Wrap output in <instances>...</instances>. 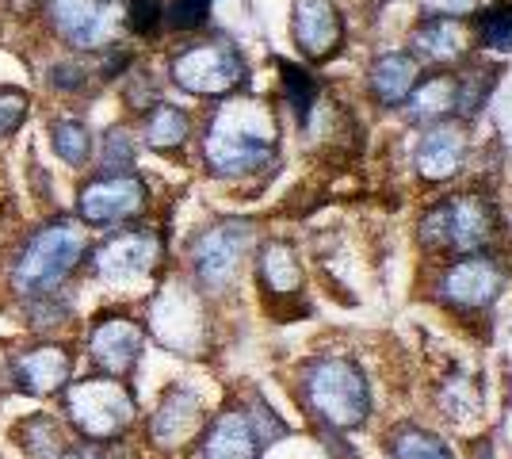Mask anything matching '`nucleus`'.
<instances>
[{"label":"nucleus","instance_id":"nucleus-1","mask_svg":"<svg viewBox=\"0 0 512 459\" xmlns=\"http://www.w3.org/2000/svg\"><path fill=\"white\" fill-rule=\"evenodd\" d=\"M276 138V115L260 100H230L214 111L203 138V157L218 176H245L276 157Z\"/></svg>","mask_w":512,"mask_h":459},{"label":"nucleus","instance_id":"nucleus-2","mask_svg":"<svg viewBox=\"0 0 512 459\" xmlns=\"http://www.w3.org/2000/svg\"><path fill=\"white\" fill-rule=\"evenodd\" d=\"M302 391L310 410L333 429H360L371 414V387L360 364L348 356H318L302 372Z\"/></svg>","mask_w":512,"mask_h":459},{"label":"nucleus","instance_id":"nucleus-3","mask_svg":"<svg viewBox=\"0 0 512 459\" xmlns=\"http://www.w3.org/2000/svg\"><path fill=\"white\" fill-rule=\"evenodd\" d=\"M81 253H85V234L73 222H50L23 245L20 261L12 268V287L20 295H43L77 268Z\"/></svg>","mask_w":512,"mask_h":459},{"label":"nucleus","instance_id":"nucleus-4","mask_svg":"<svg viewBox=\"0 0 512 459\" xmlns=\"http://www.w3.org/2000/svg\"><path fill=\"white\" fill-rule=\"evenodd\" d=\"M497 234V211L478 196H455L432 207L421 222V238L428 245H444L455 253H482Z\"/></svg>","mask_w":512,"mask_h":459},{"label":"nucleus","instance_id":"nucleus-5","mask_svg":"<svg viewBox=\"0 0 512 459\" xmlns=\"http://www.w3.org/2000/svg\"><path fill=\"white\" fill-rule=\"evenodd\" d=\"M249 66L230 43H195L172 58V81L192 96H226L245 85Z\"/></svg>","mask_w":512,"mask_h":459},{"label":"nucleus","instance_id":"nucleus-6","mask_svg":"<svg viewBox=\"0 0 512 459\" xmlns=\"http://www.w3.org/2000/svg\"><path fill=\"white\" fill-rule=\"evenodd\" d=\"M65 406H69L73 425L92 440H111L119 433H127L130 417H134V402L123 391V383H115V379L77 383L73 391L65 394Z\"/></svg>","mask_w":512,"mask_h":459},{"label":"nucleus","instance_id":"nucleus-7","mask_svg":"<svg viewBox=\"0 0 512 459\" xmlns=\"http://www.w3.org/2000/svg\"><path fill=\"white\" fill-rule=\"evenodd\" d=\"M283 425L260 406V414H245V410H226L211 425L207 433V459H260L268 448V440L279 437Z\"/></svg>","mask_w":512,"mask_h":459},{"label":"nucleus","instance_id":"nucleus-8","mask_svg":"<svg viewBox=\"0 0 512 459\" xmlns=\"http://www.w3.org/2000/svg\"><path fill=\"white\" fill-rule=\"evenodd\" d=\"M505 291V268L486 253H463L440 276V299L459 310H486Z\"/></svg>","mask_w":512,"mask_h":459},{"label":"nucleus","instance_id":"nucleus-9","mask_svg":"<svg viewBox=\"0 0 512 459\" xmlns=\"http://www.w3.org/2000/svg\"><path fill=\"white\" fill-rule=\"evenodd\" d=\"M161 261V241L146 234V230H130L119 238L104 241L96 253H92V272L104 280V284L127 287L146 280L153 268Z\"/></svg>","mask_w":512,"mask_h":459},{"label":"nucleus","instance_id":"nucleus-10","mask_svg":"<svg viewBox=\"0 0 512 459\" xmlns=\"http://www.w3.org/2000/svg\"><path fill=\"white\" fill-rule=\"evenodd\" d=\"M146 207V184L134 173H111L92 180L85 192H81V219L96 222V226H115V222L134 219L138 211Z\"/></svg>","mask_w":512,"mask_h":459},{"label":"nucleus","instance_id":"nucleus-11","mask_svg":"<svg viewBox=\"0 0 512 459\" xmlns=\"http://www.w3.org/2000/svg\"><path fill=\"white\" fill-rule=\"evenodd\" d=\"M58 39L73 50H100L115 27V4L111 0H50L46 4Z\"/></svg>","mask_w":512,"mask_h":459},{"label":"nucleus","instance_id":"nucleus-12","mask_svg":"<svg viewBox=\"0 0 512 459\" xmlns=\"http://www.w3.org/2000/svg\"><path fill=\"white\" fill-rule=\"evenodd\" d=\"M249 249V222H222L195 241V276L207 287H226L237 276V264Z\"/></svg>","mask_w":512,"mask_h":459},{"label":"nucleus","instance_id":"nucleus-13","mask_svg":"<svg viewBox=\"0 0 512 459\" xmlns=\"http://www.w3.org/2000/svg\"><path fill=\"white\" fill-rule=\"evenodd\" d=\"M291 31L310 62H329L344 46V16L333 0H295Z\"/></svg>","mask_w":512,"mask_h":459},{"label":"nucleus","instance_id":"nucleus-14","mask_svg":"<svg viewBox=\"0 0 512 459\" xmlns=\"http://www.w3.org/2000/svg\"><path fill=\"white\" fill-rule=\"evenodd\" d=\"M153 333L161 345L176 352H195L203 349V310L184 287H169L161 291V299L153 303Z\"/></svg>","mask_w":512,"mask_h":459},{"label":"nucleus","instance_id":"nucleus-15","mask_svg":"<svg viewBox=\"0 0 512 459\" xmlns=\"http://www.w3.org/2000/svg\"><path fill=\"white\" fill-rule=\"evenodd\" d=\"M88 349H92V360L104 372L127 375L138 364V356H142V329L127 322V318H107V322L96 326Z\"/></svg>","mask_w":512,"mask_h":459},{"label":"nucleus","instance_id":"nucleus-16","mask_svg":"<svg viewBox=\"0 0 512 459\" xmlns=\"http://www.w3.org/2000/svg\"><path fill=\"white\" fill-rule=\"evenodd\" d=\"M463 161H467V138L455 127H436L417 146V169L425 180H451L463 173Z\"/></svg>","mask_w":512,"mask_h":459},{"label":"nucleus","instance_id":"nucleus-17","mask_svg":"<svg viewBox=\"0 0 512 459\" xmlns=\"http://www.w3.org/2000/svg\"><path fill=\"white\" fill-rule=\"evenodd\" d=\"M417 81H421V69H417V58L406 54V50H390L371 66V88H375V96L383 100L386 108L406 104Z\"/></svg>","mask_w":512,"mask_h":459},{"label":"nucleus","instance_id":"nucleus-18","mask_svg":"<svg viewBox=\"0 0 512 459\" xmlns=\"http://www.w3.org/2000/svg\"><path fill=\"white\" fill-rule=\"evenodd\" d=\"M199 429V398L192 391H184V387H176V391L165 394V402H161V410L153 417L150 433L153 440L161 444V448H176L180 440H188Z\"/></svg>","mask_w":512,"mask_h":459},{"label":"nucleus","instance_id":"nucleus-19","mask_svg":"<svg viewBox=\"0 0 512 459\" xmlns=\"http://www.w3.org/2000/svg\"><path fill=\"white\" fill-rule=\"evenodd\" d=\"M16 375L31 394H50L69 379V356L62 349H35L16 364Z\"/></svg>","mask_w":512,"mask_h":459},{"label":"nucleus","instance_id":"nucleus-20","mask_svg":"<svg viewBox=\"0 0 512 459\" xmlns=\"http://www.w3.org/2000/svg\"><path fill=\"white\" fill-rule=\"evenodd\" d=\"M413 50H417L421 58H432V62H455V58L467 50V35H463L459 20H440V16H432V20H425L417 27Z\"/></svg>","mask_w":512,"mask_h":459},{"label":"nucleus","instance_id":"nucleus-21","mask_svg":"<svg viewBox=\"0 0 512 459\" xmlns=\"http://www.w3.org/2000/svg\"><path fill=\"white\" fill-rule=\"evenodd\" d=\"M455 96L459 85L451 77H432V81H417V88L409 92V119L413 123H440L444 115L455 111Z\"/></svg>","mask_w":512,"mask_h":459},{"label":"nucleus","instance_id":"nucleus-22","mask_svg":"<svg viewBox=\"0 0 512 459\" xmlns=\"http://www.w3.org/2000/svg\"><path fill=\"white\" fill-rule=\"evenodd\" d=\"M260 280L272 295H295L302 287V268L287 245H268L260 253Z\"/></svg>","mask_w":512,"mask_h":459},{"label":"nucleus","instance_id":"nucleus-23","mask_svg":"<svg viewBox=\"0 0 512 459\" xmlns=\"http://www.w3.org/2000/svg\"><path fill=\"white\" fill-rule=\"evenodd\" d=\"M188 111L176 108V104H157L146 115V142L153 150H176L188 142Z\"/></svg>","mask_w":512,"mask_h":459},{"label":"nucleus","instance_id":"nucleus-24","mask_svg":"<svg viewBox=\"0 0 512 459\" xmlns=\"http://www.w3.org/2000/svg\"><path fill=\"white\" fill-rule=\"evenodd\" d=\"M50 138H54V153L73 169H81L88 161V153H92V131L81 119H58L50 127Z\"/></svg>","mask_w":512,"mask_h":459},{"label":"nucleus","instance_id":"nucleus-25","mask_svg":"<svg viewBox=\"0 0 512 459\" xmlns=\"http://www.w3.org/2000/svg\"><path fill=\"white\" fill-rule=\"evenodd\" d=\"M279 73H283V92H287V104L299 115V123L310 119V108L318 100V81L306 73L302 66H291V62H279Z\"/></svg>","mask_w":512,"mask_h":459},{"label":"nucleus","instance_id":"nucleus-26","mask_svg":"<svg viewBox=\"0 0 512 459\" xmlns=\"http://www.w3.org/2000/svg\"><path fill=\"white\" fill-rule=\"evenodd\" d=\"M390 452L394 459H455L448 444L425 429H402L390 444Z\"/></svg>","mask_w":512,"mask_h":459},{"label":"nucleus","instance_id":"nucleus-27","mask_svg":"<svg viewBox=\"0 0 512 459\" xmlns=\"http://www.w3.org/2000/svg\"><path fill=\"white\" fill-rule=\"evenodd\" d=\"M478 39H482V46H490V50L509 54L512 50V4H497V8L478 16Z\"/></svg>","mask_w":512,"mask_h":459},{"label":"nucleus","instance_id":"nucleus-28","mask_svg":"<svg viewBox=\"0 0 512 459\" xmlns=\"http://www.w3.org/2000/svg\"><path fill=\"white\" fill-rule=\"evenodd\" d=\"M161 16L172 31H195L211 16V0H169V4H161Z\"/></svg>","mask_w":512,"mask_h":459},{"label":"nucleus","instance_id":"nucleus-29","mask_svg":"<svg viewBox=\"0 0 512 459\" xmlns=\"http://www.w3.org/2000/svg\"><path fill=\"white\" fill-rule=\"evenodd\" d=\"M161 0H127V27L134 35H142V39H150L161 31Z\"/></svg>","mask_w":512,"mask_h":459},{"label":"nucleus","instance_id":"nucleus-30","mask_svg":"<svg viewBox=\"0 0 512 459\" xmlns=\"http://www.w3.org/2000/svg\"><path fill=\"white\" fill-rule=\"evenodd\" d=\"M27 119V96L16 88H0V138H12Z\"/></svg>","mask_w":512,"mask_h":459},{"label":"nucleus","instance_id":"nucleus-31","mask_svg":"<svg viewBox=\"0 0 512 459\" xmlns=\"http://www.w3.org/2000/svg\"><path fill=\"white\" fill-rule=\"evenodd\" d=\"M493 88V69H486V73H478V77H470V81H463L459 85V96H455V108L463 111V115H474V111L482 108V100L490 96Z\"/></svg>","mask_w":512,"mask_h":459},{"label":"nucleus","instance_id":"nucleus-32","mask_svg":"<svg viewBox=\"0 0 512 459\" xmlns=\"http://www.w3.org/2000/svg\"><path fill=\"white\" fill-rule=\"evenodd\" d=\"M104 165L107 173H127V169H134V142H130L123 131H111V138L104 142Z\"/></svg>","mask_w":512,"mask_h":459},{"label":"nucleus","instance_id":"nucleus-33","mask_svg":"<svg viewBox=\"0 0 512 459\" xmlns=\"http://www.w3.org/2000/svg\"><path fill=\"white\" fill-rule=\"evenodd\" d=\"M50 85L62 88V92H77V88L88 85V69L73 66V62H58V66L50 69Z\"/></svg>","mask_w":512,"mask_h":459},{"label":"nucleus","instance_id":"nucleus-34","mask_svg":"<svg viewBox=\"0 0 512 459\" xmlns=\"http://www.w3.org/2000/svg\"><path fill=\"white\" fill-rule=\"evenodd\" d=\"M421 8H425V16H440V20H459V16H467L474 12V0H421Z\"/></svg>","mask_w":512,"mask_h":459},{"label":"nucleus","instance_id":"nucleus-35","mask_svg":"<svg viewBox=\"0 0 512 459\" xmlns=\"http://www.w3.org/2000/svg\"><path fill=\"white\" fill-rule=\"evenodd\" d=\"M58 459H104L100 452H92V448H65Z\"/></svg>","mask_w":512,"mask_h":459}]
</instances>
